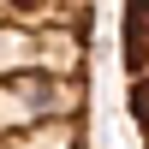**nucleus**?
I'll use <instances>...</instances> for the list:
<instances>
[{
  "instance_id": "obj_1",
  "label": "nucleus",
  "mask_w": 149,
  "mask_h": 149,
  "mask_svg": "<svg viewBox=\"0 0 149 149\" xmlns=\"http://www.w3.org/2000/svg\"><path fill=\"white\" fill-rule=\"evenodd\" d=\"M95 0H0V149H90Z\"/></svg>"
},
{
  "instance_id": "obj_2",
  "label": "nucleus",
  "mask_w": 149,
  "mask_h": 149,
  "mask_svg": "<svg viewBox=\"0 0 149 149\" xmlns=\"http://www.w3.org/2000/svg\"><path fill=\"white\" fill-rule=\"evenodd\" d=\"M119 48H125V107H131V125L149 149V0H125Z\"/></svg>"
}]
</instances>
